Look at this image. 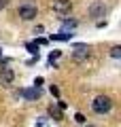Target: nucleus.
I'll return each mask as SVG.
<instances>
[{
  "label": "nucleus",
  "instance_id": "nucleus-1",
  "mask_svg": "<svg viewBox=\"0 0 121 127\" xmlns=\"http://www.w3.org/2000/svg\"><path fill=\"white\" fill-rule=\"evenodd\" d=\"M91 108H94V112H98V114H106L108 110L113 108V100L108 97V95H98V97L91 102Z\"/></svg>",
  "mask_w": 121,
  "mask_h": 127
},
{
  "label": "nucleus",
  "instance_id": "nucleus-2",
  "mask_svg": "<svg viewBox=\"0 0 121 127\" xmlns=\"http://www.w3.org/2000/svg\"><path fill=\"white\" fill-rule=\"evenodd\" d=\"M19 17L21 19H26V21H30V19H34L36 17V4L32 2V0H26L21 6H19Z\"/></svg>",
  "mask_w": 121,
  "mask_h": 127
},
{
  "label": "nucleus",
  "instance_id": "nucleus-3",
  "mask_svg": "<svg viewBox=\"0 0 121 127\" xmlns=\"http://www.w3.org/2000/svg\"><path fill=\"white\" fill-rule=\"evenodd\" d=\"M106 11H108V9H106L104 2H91V4H89V15H91V17H96V19L104 17Z\"/></svg>",
  "mask_w": 121,
  "mask_h": 127
},
{
  "label": "nucleus",
  "instance_id": "nucleus-4",
  "mask_svg": "<svg viewBox=\"0 0 121 127\" xmlns=\"http://www.w3.org/2000/svg\"><path fill=\"white\" fill-rule=\"evenodd\" d=\"M70 9H72L70 0H53V11H55V13L66 15V13H70Z\"/></svg>",
  "mask_w": 121,
  "mask_h": 127
},
{
  "label": "nucleus",
  "instance_id": "nucleus-5",
  "mask_svg": "<svg viewBox=\"0 0 121 127\" xmlns=\"http://www.w3.org/2000/svg\"><path fill=\"white\" fill-rule=\"evenodd\" d=\"M72 57H74L76 62L87 59V57H89V49H87V45H76V47H74V53H72Z\"/></svg>",
  "mask_w": 121,
  "mask_h": 127
},
{
  "label": "nucleus",
  "instance_id": "nucleus-6",
  "mask_svg": "<svg viewBox=\"0 0 121 127\" xmlns=\"http://www.w3.org/2000/svg\"><path fill=\"white\" fill-rule=\"evenodd\" d=\"M15 78V72L11 68H2L0 70V81H2V85H11Z\"/></svg>",
  "mask_w": 121,
  "mask_h": 127
},
{
  "label": "nucleus",
  "instance_id": "nucleus-7",
  "mask_svg": "<svg viewBox=\"0 0 121 127\" xmlns=\"http://www.w3.org/2000/svg\"><path fill=\"white\" fill-rule=\"evenodd\" d=\"M19 95H23V97H28V100H36V97H40V89H38V87L23 89V91H19Z\"/></svg>",
  "mask_w": 121,
  "mask_h": 127
},
{
  "label": "nucleus",
  "instance_id": "nucleus-8",
  "mask_svg": "<svg viewBox=\"0 0 121 127\" xmlns=\"http://www.w3.org/2000/svg\"><path fill=\"white\" fill-rule=\"evenodd\" d=\"M76 28V21L74 19H66V21L62 23V32H66V30H74Z\"/></svg>",
  "mask_w": 121,
  "mask_h": 127
},
{
  "label": "nucleus",
  "instance_id": "nucleus-9",
  "mask_svg": "<svg viewBox=\"0 0 121 127\" xmlns=\"http://www.w3.org/2000/svg\"><path fill=\"white\" fill-rule=\"evenodd\" d=\"M72 34H68V32H60V34H53V38L55 40H68Z\"/></svg>",
  "mask_w": 121,
  "mask_h": 127
},
{
  "label": "nucleus",
  "instance_id": "nucleus-10",
  "mask_svg": "<svg viewBox=\"0 0 121 127\" xmlns=\"http://www.w3.org/2000/svg\"><path fill=\"white\" fill-rule=\"evenodd\" d=\"M111 55H113V57H121V47H113V49H111Z\"/></svg>",
  "mask_w": 121,
  "mask_h": 127
},
{
  "label": "nucleus",
  "instance_id": "nucleus-11",
  "mask_svg": "<svg viewBox=\"0 0 121 127\" xmlns=\"http://www.w3.org/2000/svg\"><path fill=\"white\" fill-rule=\"evenodd\" d=\"M28 49H30L32 53H38V45H36V42H28Z\"/></svg>",
  "mask_w": 121,
  "mask_h": 127
},
{
  "label": "nucleus",
  "instance_id": "nucleus-12",
  "mask_svg": "<svg viewBox=\"0 0 121 127\" xmlns=\"http://www.w3.org/2000/svg\"><path fill=\"white\" fill-rule=\"evenodd\" d=\"M74 121H76V123H85V117H83L81 112H76V114H74Z\"/></svg>",
  "mask_w": 121,
  "mask_h": 127
},
{
  "label": "nucleus",
  "instance_id": "nucleus-13",
  "mask_svg": "<svg viewBox=\"0 0 121 127\" xmlns=\"http://www.w3.org/2000/svg\"><path fill=\"white\" fill-rule=\"evenodd\" d=\"M58 57H60V51H53V53H51V55H49V62H51V64H53V59H58Z\"/></svg>",
  "mask_w": 121,
  "mask_h": 127
},
{
  "label": "nucleus",
  "instance_id": "nucleus-14",
  "mask_svg": "<svg viewBox=\"0 0 121 127\" xmlns=\"http://www.w3.org/2000/svg\"><path fill=\"white\" fill-rule=\"evenodd\" d=\"M49 114H51V117H55V119H60V112H58V110H53V108H49Z\"/></svg>",
  "mask_w": 121,
  "mask_h": 127
},
{
  "label": "nucleus",
  "instance_id": "nucleus-15",
  "mask_svg": "<svg viewBox=\"0 0 121 127\" xmlns=\"http://www.w3.org/2000/svg\"><path fill=\"white\" fill-rule=\"evenodd\" d=\"M6 4H9V0H0V9H4Z\"/></svg>",
  "mask_w": 121,
  "mask_h": 127
},
{
  "label": "nucleus",
  "instance_id": "nucleus-16",
  "mask_svg": "<svg viewBox=\"0 0 121 127\" xmlns=\"http://www.w3.org/2000/svg\"><path fill=\"white\" fill-rule=\"evenodd\" d=\"M0 57H2V49H0Z\"/></svg>",
  "mask_w": 121,
  "mask_h": 127
},
{
  "label": "nucleus",
  "instance_id": "nucleus-17",
  "mask_svg": "<svg viewBox=\"0 0 121 127\" xmlns=\"http://www.w3.org/2000/svg\"><path fill=\"white\" fill-rule=\"evenodd\" d=\"M89 127H94V125H89Z\"/></svg>",
  "mask_w": 121,
  "mask_h": 127
}]
</instances>
